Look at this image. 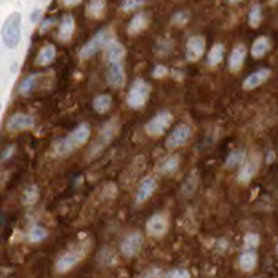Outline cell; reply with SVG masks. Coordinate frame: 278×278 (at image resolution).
<instances>
[{"label":"cell","mask_w":278,"mask_h":278,"mask_svg":"<svg viewBox=\"0 0 278 278\" xmlns=\"http://www.w3.org/2000/svg\"><path fill=\"white\" fill-rule=\"evenodd\" d=\"M90 126L87 123L79 124L64 137L58 138L52 146V154L55 157H66L83 146L90 137Z\"/></svg>","instance_id":"6da1fadb"},{"label":"cell","mask_w":278,"mask_h":278,"mask_svg":"<svg viewBox=\"0 0 278 278\" xmlns=\"http://www.w3.org/2000/svg\"><path fill=\"white\" fill-rule=\"evenodd\" d=\"M92 249V241L89 239L82 240L62 252L55 262V268L58 273H67L77 267L89 254Z\"/></svg>","instance_id":"7a4b0ae2"},{"label":"cell","mask_w":278,"mask_h":278,"mask_svg":"<svg viewBox=\"0 0 278 278\" xmlns=\"http://www.w3.org/2000/svg\"><path fill=\"white\" fill-rule=\"evenodd\" d=\"M22 35V16L18 11L11 13L2 26V41L8 50L19 46Z\"/></svg>","instance_id":"3957f363"},{"label":"cell","mask_w":278,"mask_h":278,"mask_svg":"<svg viewBox=\"0 0 278 278\" xmlns=\"http://www.w3.org/2000/svg\"><path fill=\"white\" fill-rule=\"evenodd\" d=\"M119 131V124L116 120H112L109 123L104 124V126L101 127L100 131L98 132L96 137L94 138L92 145L88 149L86 158L88 161H92L98 156L101 155V152L113 143V140L115 138L116 134Z\"/></svg>","instance_id":"277c9868"},{"label":"cell","mask_w":278,"mask_h":278,"mask_svg":"<svg viewBox=\"0 0 278 278\" xmlns=\"http://www.w3.org/2000/svg\"><path fill=\"white\" fill-rule=\"evenodd\" d=\"M113 40V32L109 27H103L93 36L92 39L88 40V42L83 45V47L79 50V57L82 59L92 58L96 53L100 52L101 50H106L110 41Z\"/></svg>","instance_id":"5b68a950"},{"label":"cell","mask_w":278,"mask_h":278,"mask_svg":"<svg viewBox=\"0 0 278 278\" xmlns=\"http://www.w3.org/2000/svg\"><path fill=\"white\" fill-rule=\"evenodd\" d=\"M151 94V86L143 78H137L132 82L126 94V103L131 109H140L149 100Z\"/></svg>","instance_id":"8992f818"},{"label":"cell","mask_w":278,"mask_h":278,"mask_svg":"<svg viewBox=\"0 0 278 278\" xmlns=\"http://www.w3.org/2000/svg\"><path fill=\"white\" fill-rule=\"evenodd\" d=\"M173 121V115L168 110L157 113L151 120L145 125V131L150 137H160L168 130Z\"/></svg>","instance_id":"52a82bcc"},{"label":"cell","mask_w":278,"mask_h":278,"mask_svg":"<svg viewBox=\"0 0 278 278\" xmlns=\"http://www.w3.org/2000/svg\"><path fill=\"white\" fill-rule=\"evenodd\" d=\"M144 236L140 231H131L120 242V252L126 259L136 257L144 248Z\"/></svg>","instance_id":"ba28073f"},{"label":"cell","mask_w":278,"mask_h":278,"mask_svg":"<svg viewBox=\"0 0 278 278\" xmlns=\"http://www.w3.org/2000/svg\"><path fill=\"white\" fill-rule=\"evenodd\" d=\"M192 137V127L191 125L182 123L172 130L166 140V147L168 150H176L182 147Z\"/></svg>","instance_id":"9c48e42d"},{"label":"cell","mask_w":278,"mask_h":278,"mask_svg":"<svg viewBox=\"0 0 278 278\" xmlns=\"http://www.w3.org/2000/svg\"><path fill=\"white\" fill-rule=\"evenodd\" d=\"M169 229L168 218L163 213H157L150 217V219L146 223V231L147 235L154 239H161L167 234Z\"/></svg>","instance_id":"30bf717a"},{"label":"cell","mask_w":278,"mask_h":278,"mask_svg":"<svg viewBox=\"0 0 278 278\" xmlns=\"http://www.w3.org/2000/svg\"><path fill=\"white\" fill-rule=\"evenodd\" d=\"M206 42L204 36L194 35L188 39L186 44V59L188 62H197L205 52Z\"/></svg>","instance_id":"8fae6325"},{"label":"cell","mask_w":278,"mask_h":278,"mask_svg":"<svg viewBox=\"0 0 278 278\" xmlns=\"http://www.w3.org/2000/svg\"><path fill=\"white\" fill-rule=\"evenodd\" d=\"M35 126V118L26 113H15L8 119L7 130L9 132H19L32 129Z\"/></svg>","instance_id":"7c38bea8"},{"label":"cell","mask_w":278,"mask_h":278,"mask_svg":"<svg viewBox=\"0 0 278 278\" xmlns=\"http://www.w3.org/2000/svg\"><path fill=\"white\" fill-rule=\"evenodd\" d=\"M157 181L155 180L154 177H146L141 181L140 184H138V188L136 191L135 195V203L136 204H144L146 203L152 195L155 194L156 189H157Z\"/></svg>","instance_id":"4fadbf2b"},{"label":"cell","mask_w":278,"mask_h":278,"mask_svg":"<svg viewBox=\"0 0 278 278\" xmlns=\"http://www.w3.org/2000/svg\"><path fill=\"white\" fill-rule=\"evenodd\" d=\"M107 83L109 87L119 89L125 86V81H126V75H125L124 66L121 63H113L109 64V68L107 71Z\"/></svg>","instance_id":"5bb4252c"},{"label":"cell","mask_w":278,"mask_h":278,"mask_svg":"<svg viewBox=\"0 0 278 278\" xmlns=\"http://www.w3.org/2000/svg\"><path fill=\"white\" fill-rule=\"evenodd\" d=\"M150 24H151V18H150L149 14L146 11H140V13L135 14L130 20L126 31L130 36H136L146 30Z\"/></svg>","instance_id":"9a60e30c"},{"label":"cell","mask_w":278,"mask_h":278,"mask_svg":"<svg viewBox=\"0 0 278 278\" xmlns=\"http://www.w3.org/2000/svg\"><path fill=\"white\" fill-rule=\"evenodd\" d=\"M246 56H248V48H246L245 45L239 44L232 48L228 62V67L230 70V72H239L241 68H242L244 63H245Z\"/></svg>","instance_id":"2e32d148"},{"label":"cell","mask_w":278,"mask_h":278,"mask_svg":"<svg viewBox=\"0 0 278 278\" xmlns=\"http://www.w3.org/2000/svg\"><path fill=\"white\" fill-rule=\"evenodd\" d=\"M269 76H271V70H268V68H261V70H257L256 72L251 73V75L245 78V81H244L242 83V88L245 90L255 89V88L260 87L261 84L265 83V82L269 78Z\"/></svg>","instance_id":"e0dca14e"},{"label":"cell","mask_w":278,"mask_h":278,"mask_svg":"<svg viewBox=\"0 0 278 278\" xmlns=\"http://www.w3.org/2000/svg\"><path fill=\"white\" fill-rule=\"evenodd\" d=\"M259 164V158H252V160L246 161V162L240 167L239 172H237V182L241 184H249L251 182L254 176L256 175Z\"/></svg>","instance_id":"ac0fdd59"},{"label":"cell","mask_w":278,"mask_h":278,"mask_svg":"<svg viewBox=\"0 0 278 278\" xmlns=\"http://www.w3.org/2000/svg\"><path fill=\"white\" fill-rule=\"evenodd\" d=\"M104 52H106V59L109 62V64L120 63V61L125 56V47L123 44H120V42L116 41L115 39H113L112 41L108 44Z\"/></svg>","instance_id":"d6986e66"},{"label":"cell","mask_w":278,"mask_h":278,"mask_svg":"<svg viewBox=\"0 0 278 278\" xmlns=\"http://www.w3.org/2000/svg\"><path fill=\"white\" fill-rule=\"evenodd\" d=\"M75 29H76V21L75 18L70 14L64 15L62 18L61 24H59V29H58V35L57 38L59 41L62 42H68L71 41V39L73 38V33H75Z\"/></svg>","instance_id":"ffe728a7"},{"label":"cell","mask_w":278,"mask_h":278,"mask_svg":"<svg viewBox=\"0 0 278 278\" xmlns=\"http://www.w3.org/2000/svg\"><path fill=\"white\" fill-rule=\"evenodd\" d=\"M180 157H178L177 155L167 156V157H164L160 162V164H158V173L162 176L175 175V173L178 171V168H180Z\"/></svg>","instance_id":"44dd1931"},{"label":"cell","mask_w":278,"mask_h":278,"mask_svg":"<svg viewBox=\"0 0 278 278\" xmlns=\"http://www.w3.org/2000/svg\"><path fill=\"white\" fill-rule=\"evenodd\" d=\"M56 55H57V50H56L55 45H46L39 51L38 56H36V64L41 67L48 66L55 61Z\"/></svg>","instance_id":"7402d4cb"},{"label":"cell","mask_w":278,"mask_h":278,"mask_svg":"<svg viewBox=\"0 0 278 278\" xmlns=\"http://www.w3.org/2000/svg\"><path fill=\"white\" fill-rule=\"evenodd\" d=\"M271 50V41L266 36H260L251 46V55L254 58H262Z\"/></svg>","instance_id":"603a6c76"},{"label":"cell","mask_w":278,"mask_h":278,"mask_svg":"<svg viewBox=\"0 0 278 278\" xmlns=\"http://www.w3.org/2000/svg\"><path fill=\"white\" fill-rule=\"evenodd\" d=\"M40 77H41V75H40V73H32V75L27 76V77L25 78L21 83H20V86H19L20 94L24 95V96L31 94V93L35 90V88L38 87Z\"/></svg>","instance_id":"cb8c5ba5"},{"label":"cell","mask_w":278,"mask_h":278,"mask_svg":"<svg viewBox=\"0 0 278 278\" xmlns=\"http://www.w3.org/2000/svg\"><path fill=\"white\" fill-rule=\"evenodd\" d=\"M113 104V99L109 94H99L93 99V109L98 114H107Z\"/></svg>","instance_id":"d4e9b609"},{"label":"cell","mask_w":278,"mask_h":278,"mask_svg":"<svg viewBox=\"0 0 278 278\" xmlns=\"http://www.w3.org/2000/svg\"><path fill=\"white\" fill-rule=\"evenodd\" d=\"M257 265V255L254 251L249 250L244 254L240 255L239 257V266L244 272H251L254 271Z\"/></svg>","instance_id":"484cf974"},{"label":"cell","mask_w":278,"mask_h":278,"mask_svg":"<svg viewBox=\"0 0 278 278\" xmlns=\"http://www.w3.org/2000/svg\"><path fill=\"white\" fill-rule=\"evenodd\" d=\"M48 236V231L42 225H32L26 232V240L30 244H40L46 240Z\"/></svg>","instance_id":"4316f807"},{"label":"cell","mask_w":278,"mask_h":278,"mask_svg":"<svg viewBox=\"0 0 278 278\" xmlns=\"http://www.w3.org/2000/svg\"><path fill=\"white\" fill-rule=\"evenodd\" d=\"M246 162V152L244 150H234L229 154L228 157H226L225 166L228 168H237V167H241L244 163Z\"/></svg>","instance_id":"83f0119b"},{"label":"cell","mask_w":278,"mask_h":278,"mask_svg":"<svg viewBox=\"0 0 278 278\" xmlns=\"http://www.w3.org/2000/svg\"><path fill=\"white\" fill-rule=\"evenodd\" d=\"M39 198H40L39 187L35 186V184H31V186L26 187V188L24 189V192H22L21 201L24 205L31 206L33 205V204L38 203Z\"/></svg>","instance_id":"f1b7e54d"},{"label":"cell","mask_w":278,"mask_h":278,"mask_svg":"<svg viewBox=\"0 0 278 278\" xmlns=\"http://www.w3.org/2000/svg\"><path fill=\"white\" fill-rule=\"evenodd\" d=\"M107 3L106 0H90L87 5V15L92 19H99L103 16L106 11Z\"/></svg>","instance_id":"f546056e"},{"label":"cell","mask_w":278,"mask_h":278,"mask_svg":"<svg viewBox=\"0 0 278 278\" xmlns=\"http://www.w3.org/2000/svg\"><path fill=\"white\" fill-rule=\"evenodd\" d=\"M173 48H175V42L172 39H160L155 44L154 51L158 57H166L169 53H172Z\"/></svg>","instance_id":"4dcf8cb0"},{"label":"cell","mask_w":278,"mask_h":278,"mask_svg":"<svg viewBox=\"0 0 278 278\" xmlns=\"http://www.w3.org/2000/svg\"><path fill=\"white\" fill-rule=\"evenodd\" d=\"M224 53H225V48L223 44H215L213 45L208 53V64L211 67H215L221 63L224 58Z\"/></svg>","instance_id":"1f68e13d"},{"label":"cell","mask_w":278,"mask_h":278,"mask_svg":"<svg viewBox=\"0 0 278 278\" xmlns=\"http://www.w3.org/2000/svg\"><path fill=\"white\" fill-rule=\"evenodd\" d=\"M261 20H262V7L260 4L252 5L249 13V25L254 29L260 26Z\"/></svg>","instance_id":"d6a6232c"},{"label":"cell","mask_w":278,"mask_h":278,"mask_svg":"<svg viewBox=\"0 0 278 278\" xmlns=\"http://www.w3.org/2000/svg\"><path fill=\"white\" fill-rule=\"evenodd\" d=\"M198 187V177L195 175H191L186 180V182L182 186V194L184 197H191L193 193L195 192Z\"/></svg>","instance_id":"836d02e7"},{"label":"cell","mask_w":278,"mask_h":278,"mask_svg":"<svg viewBox=\"0 0 278 278\" xmlns=\"http://www.w3.org/2000/svg\"><path fill=\"white\" fill-rule=\"evenodd\" d=\"M189 21V14L187 11H176L171 18V24L177 27H183L188 24Z\"/></svg>","instance_id":"e575fe53"},{"label":"cell","mask_w":278,"mask_h":278,"mask_svg":"<svg viewBox=\"0 0 278 278\" xmlns=\"http://www.w3.org/2000/svg\"><path fill=\"white\" fill-rule=\"evenodd\" d=\"M145 4V0H123L120 3V9L124 13H130V11H134L140 9L141 7Z\"/></svg>","instance_id":"d590c367"},{"label":"cell","mask_w":278,"mask_h":278,"mask_svg":"<svg viewBox=\"0 0 278 278\" xmlns=\"http://www.w3.org/2000/svg\"><path fill=\"white\" fill-rule=\"evenodd\" d=\"M166 278H192L191 272L187 268H173L166 273Z\"/></svg>","instance_id":"8d00e7d4"},{"label":"cell","mask_w":278,"mask_h":278,"mask_svg":"<svg viewBox=\"0 0 278 278\" xmlns=\"http://www.w3.org/2000/svg\"><path fill=\"white\" fill-rule=\"evenodd\" d=\"M140 278H166V273L160 267H149Z\"/></svg>","instance_id":"74e56055"},{"label":"cell","mask_w":278,"mask_h":278,"mask_svg":"<svg viewBox=\"0 0 278 278\" xmlns=\"http://www.w3.org/2000/svg\"><path fill=\"white\" fill-rule=\"evenodd\" d=\"M260 245V235L255 232H250L245 236V246L246 249H256Z\"/></svg>","instance_id":"f35d334b"},{"label":"cell","mask_w":278,"mask_h":278,"mask_svg":"<svg viewBox=\"0 0 278 278\" xmlns=\"http://www.w3.org/2000/svg\"><path fill=\"white\" fill-rule=\"evenodd\" d=\"M168 73H169V70L164 66V64H157V66L154 68V71H152V77L161 79L166 77Z\"/></svg>","instance_id":"ab89813d"},{"label":"cell","mask_w":278,"mask_h":278,"mask_svg":"<svg viewBox=\"0 0 278 278\" xmlns=\"http://www.w3.org/2000/svg\"><path fill=\"white\" fill-rule=\"evenodd\" d=\"M16 146L15 145H8L4 147V150L2 151V161H8L13 157V155L15 154Z\"/></svg>","instance_id":"60d3db41"},{"label":"cell","mask_w":278,"mask_h":278,"mask_svg":"<svg viewBox=\"0 0 278 278\" xmlns=\"http://www.w3.org/2000/svg\"><path fill=\"white\" fill-rule=\"evenodd\" d=\"M55 24H56L55 18H47L45 21H42L41 27H40V32L41 33L47 32V31L50 30V27H52Z\"/></svg>","instance_id":"b9f144b4"},{"label":"cell","mask_w":278,"mask_h":278,"mask_svg":"<svg viewBox=\"0 0 278 278\" xmlns=\"http://www.w3.org/2000/svg\"><path fill=\"white\" fill-rule=\"evenodd\" d=\"M42 18V10L41 9H35L31 13L30 15V21L31 24H38V22Z\"/></svg>","instance_id":"7bdbcfd3"},{"label":"cell","mask_w":278,"mask_h":278,"mask_svg":"<svg viewBox=\"0 0 278 278\" xmlns=\"http://www.w3.org/2000/svg\"><path fill=\"white\" fill-rule=\"evenodd\" d=\"M63 2L64 5H67V7H76V5L81 4L82 0H62Z\"/></svg>","instance_id":"ee69618b"},{"label":"cell","mask_w":278,"mask_h":278,"mask_svg":"<svg viewBox=\"0 0 278 278\" xmlns=\"http://www.w3.org/2000/svg\"><path fill=\"white\" fill-rule=\"evenodd\" d=\"M229 3H230V4H236V3H240V2H242V0H228Z\"/></svg>","instance_id":"f6af8a7d"},{"label":"cell","mask_w":278,"mask_h":278,"mask_svg":"<svg viewBox=\"0 0 278 278\" xmlns=\"http://www.w3.org/2000/svg\"><path fill=\"white\" fill-rule=\"evenodd\" d=\"M277 3H278V0H269V4H272V5L277 4Z\"/></svg>","instance_id":"bcb514c9"}]
</instances>
